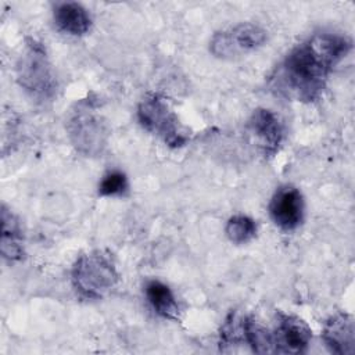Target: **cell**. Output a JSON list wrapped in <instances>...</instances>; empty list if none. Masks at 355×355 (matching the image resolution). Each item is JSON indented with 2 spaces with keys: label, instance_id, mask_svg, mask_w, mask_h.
<instances>
[{
  "label": "cell",
  "instance_id": "obj_1",
  "mask_svg": "<svg viewBox=\"0 0 355 355\" xmlns=\"http://www.w3.org/2000/svg\"><path fill=\"white\" fill-rule=\"evenodd\" d=\"M351 49L352 42L347 36L313 33L287 53L270 75L269 87L283 98L311 103L322 94L333 68Z\"/></svg>",
  "mask_w": 355,
  "mask_h": 355
},
{
  "label": "cell",
  "instance_id": "obj_2",
  "mask_svg": "<svg viewBox=\"0 0 355 355\" xmlns=\"http://www.w3.org/2000/svg\"><path fill=\"white\" fill-rule=\"evenodd\" d=\"M71 280L82 298L98 300L115 287L118 272L108 255L92 251L76 258L71 270Z\"/></svg>",
  "mask_w": 355,
  "mask_h": 355
},
{
  "label": "cell",
  "instance_id": "obj_3",
  "mask_svg": "<svg viewBox=\"0 0 355 355\" xmlns=\"http://www.w3.org/2000/svg\"><path fill=\"white\" fill-rule=\"evenodd\" d=\"M17 79L32 96L50 97L54 93L55 80L46 49L40 42L28 39L17 62Z\"/></svg>",
  "mask_w": 355,
  "mask_h": 355
},
{
  "label": "cell",
  "instance_id": "obj_4",
  "mask_svg": "<svg viewBox=\"0 0 355 355\" xmlns=\"http://www.w3.org/2000/svg\"><path fill=\"white\" fill-rule=\"evenodd\" d=\"M137 118L144 129L159 136L169 147H182L189 140L176 115L157 94H148L140 101Z\"/></svg>",
  "mask_w": 355,
  "mask_h": 355
},
{
  "label": "cell",
  "instance_id": "obj_5",
  "mask_svg": "<svg viewBox=\"0 0 355 355\" xmlns=\"http://www.w3.org/2000/svg\"><path fill=\"white\" fill-rule=\"evenodd\" d=\"M266 42V31L257 24L241 22L216 32L209 43L211 53L223 60L241 57L259 49Z\"/></svg>",
  "mask_w": 355,
  "mask_h": 355
},
{
  "label": "cell",
  "instance_id": "obj_6",
  "mask_svg": "<svg viewBox=\"0 0 355 355\" xmlns=\"http://www.w3.org/2000/svg\"><path fill=\"white\" fill-rule=\"evenodd\" d=\"M68 135L72 144L86 155H96L105 147L108 132L103 121L92 112V107H79L68 122Z\"/></svg>",
  "mask_w": 355,
  "mask_h": 355
},
{
  "label": "cell",
  "instance_id": "obj_7",
  "mask_svg": "<svg viewBox=\"0 0 355 355\" xmlns=\"http://www.w3.org/2000/svg\"><path fill=\"white\" fill-rule=\"evenodd\" d=\"M269 215L276 226L284 232L297 229L304 219V198L301 191L291 186H280L270 198Z\"/></svg>",
  "mask_w": 355,
  "mask_h": 355
},
{
  "label": "cell",
  "instance_id": "obj_8",
  "mask_svg": "<svg viewBox=\"0 0 355 355\" xmlns=\"http://www.w3.org/2000/svg\"><path fill=\"white\" fill-rule=\"evenodd\" d=\"M275 352L302 354L308 349L312 331L309 326L294 315L279 313L277 326L272 333Z\"/></svg>",
  "mask_w": 355,
  "mask_h": 355
},
{
  "label": "cell",
  "instance_id": "obj_9",
  "mask_svg": "<svg viewBox=\"0 0 355 355\" xmlns=\"http://www.w3.org/2000/svg\"><path fill=\"white\" fill-rule=\"evenodd\" d=\"M248 130L265 155H273L283 141V126L277 115L266 108H257L248 119Z\"/></svg>",
  "mask_w": 355,
  "mask_h": 355
},
{
  "label": "cell",
  "instance_id": "obj_10",
  "mask_svg": "<svg viewBox=\"0 0 355 355\" xmlns=\"http://www.w3.org/2000/svg\"><path fill=\"white\" fill-rule=\"evenodd\" d=\"M322 337L330 352L352 355L355 352V323L352 316L348 313L331 316L323 327Z\"/></svg>",
  "mask_w": 355,
  "mask_h": 355
},
{
  "label": "cell",
  "instance_id": "obj_11",
  "mask_svg": "<svg viewBox=\"0 0 355 355\" xmlns=\"http://www.w3.org/2000/svg\"><path fill=\"white\" fill-rule=\"evenodd\" d=\"M55 26L68 35L82 36L90 31L92 17L89 11L76 1L58 3L53 12Z\"/></svg>",
  "mask_w": 355,
  "mask_h": 355
},
{
  "label": "cell",
  "instance_id": "obj_12",
  "mask_svg": "<svg viewBox=\"0 0 355 355\" xmlns=\"http://www.w3.org/2000/svg\"><path fill=\"white\" fill-rule=\"evenodd\" d=\"M0 252L3 258L14 262L25 255L24 234L18 218L6 205H1V237Z\"/></svg>",
  "mask_w": 355,
  "mask_h": 355
},
{
  "label": "cell",
  "instance_id": "obj_13",
  "mask_svg": "<svg viewBox=\"0 0 355 355\" xmlns=\"http://www.w3.org/2000/svg\"><path fill=\"white\" fill-rule=\"evenodd\" d=\"M146 297L157 315L164 319L178 320L180 308L172 290L159 280H150L144 288Z\"/></svg>",
  "mask_w": 355,
  "mask_h": 355
},
{
  "label": "cell",
  "instance_id": "obj_14",
  "mask_svg": "<svg viewBox=\"0 0 355 355\" xmlns=\"http://www.w3.org/2000/svg\"><path fill=\"white\" fill-rule=\"evenodd\" d=\"M225 232L233 244H245L255 237L257 225L247 215H234L227 220Z\"/></svg>",
  "mask_w": 355,
  "mask_h": 355
},
{
  "label": "cell",
  "instance_id": "obj_15",
  "mask_svg": "<svg viewBox=\"0 0 355 355\" xmlns=\"http://www.w3.org/2000/svg\"><path fill=\"white\" fill-rule=\"evenodd\" d=\"M129 190V182L122 171H108L98 183V194L101 197H122Z\"/></svg>",
  "mask_w": 355,
  "mask_h": 355
}]
</instances>
